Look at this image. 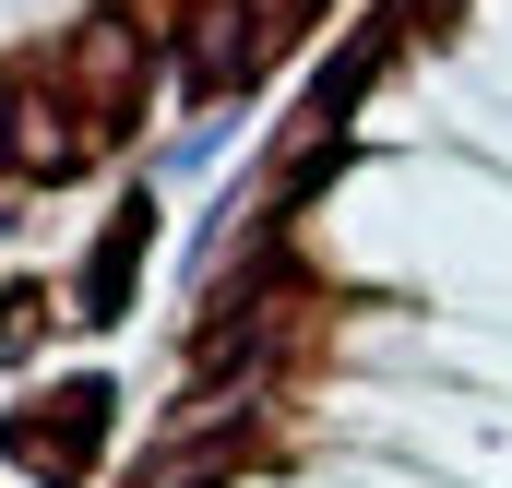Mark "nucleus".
<instances>
[{
  "mask_svg": "<svg viewBox=\"0 0 512 488\" xmlns=\"http://www.w3.org/2000/svg\"><path fill=\"white\" fill-rule=\"evenodd\" d=\"M96 441H108V381H72L60 417H12V453H24L36 477H84Z\"/></svg>",
  "mask_w": 512,
  "mask_h": 488,
  "instance_id": "obj_1",
  "label": "nucleus"
},
{
  "mask_svg": "<svg viewBox=\"0 0 512 488\" xmlns=\"http://www.w3.org/2000/svg\"><path fill=\"white\" fill-rule=\"evenodd\" d=\"M143 227H155V203H120V227L96 239V262H84V322H120L131 262H143Z\"/></svg>",
  "mask_w": 512,
  "mask_h": 488,
  "instance_id": "obj_2",
  "label": "nucleus"
}]
</instances>
